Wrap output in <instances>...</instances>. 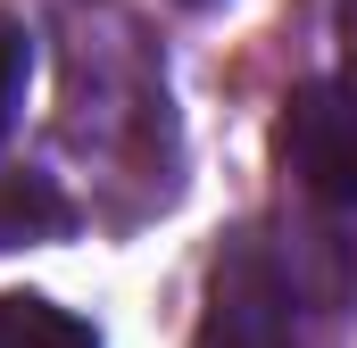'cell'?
Returning a JSON list of instances; mask_svg holds the SVG:
<instances>
[{"label":"cell","mask_w":357,"mask_h":348,"mask_svg":"<svg viewBox=\"0 0 357 348\" xmlns=\"http://www.w3.org/2000/svg\"><path fill=\"white\" fill-rule=\"evenodd\" d=\"M25 84H33V33L0 8V141H8V125L25 108Z\"/></svg>","instance_id":"5"},{"label":"cell","mask_w":357,"mask_h":348,"mask_svg":"<svg viewBox=\"0 0 357 348\" xmlns=\"http://www.w3.org/2000/svg\"><path fill=\"white\" fill-rule=\"evenodd\" d=\"M191 348H299V307L291 282L258 241H233L208 274V307H199V340Z\"/></svg>","instance_id":"1"},{"label":"cell","mask_w":357,"mask_h":348,"mask_svg":"<svg viewBox=\"0 0 357 348\" xmlns=\"http://www.w3.org/2000/svg\"><path fill=\"white\" fill-rule=\"evenodd\" d=\"M67 232V199L50 174H0V249H25V241H50Z\"/></svg>","instance_id":"3"},{"label":"cell","mask_w":357,"mask_h":348,"mask_svg":"<svg viewBox=\"0 0 357 348\" xmlns=\"http://www.w3.org/2000/svg\"><path fill=\"white\" fill-rule=\"evenodd\" d=\"M0 348H100V332H91L84 315L33 299V290H8L0 299Z\"/></svg>","instance_id":"4"},{"label":"cell","mask_w":357,"mask_h":348,"mask_svg":"<svg viewBox=\"0 0 357 348\" xmlns=\"http://www.w3.org/2000/svg\"><path fill=\"white\" fill-rule=\"evenodd\" d=\"M274 150L299 174V191H316L324 207H357V91H341V84L291 91V108L274 125Z\"/></svg>","instance_id":"2"},{"label":"cell","mask_w":357,"mask_h":348,"mask_svg":"<svg viewBox=\"0 0 357 348\" xmlns=\"http://www.w3.org/2000/svg\"><path fill=\"white\" fill-rule=\"evenodd\" d=\"M349 50H357V0H349Z\"/></svg>","instance_id":"6"}]
</instances>
